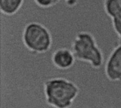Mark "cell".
<instances>
[{
	"mask_svg": "<svg viewBox=\"0 0 121 108\" xmlns=\"http://www.w3.org/2000/svg\"><path fill=\"white\" fill-rule=\"evenodd\" d=\"M79 92L73 83L64 79H54L45 83V95L48 104L57 108H68Z\"/></svg>",
	"mask_w": 121,
	"mask_h": 108,
	"instance_id": "cell-1",
	"label": "cell"
},
{
	"mask_svg": "<svg viewBox=\"0 0 121 108\" xmlns=\"http://www.w3.org/2000/svg\"><path fill=\"white\" fill-rule=\"evenodd\" d=\"M105 9L112 18L113 28L120 37L121 44V0H106Z\"/></svg>",
	"mask_w": 121,
	"mask_h": 108,
	"instance_id": "cell-5",
	"label": "cell"
},
{
	"mask_svg": "<svg viewBox=\"0 0 121 108\" xmlns=\"http://www.w3.org/2000/svg\"><path fill=\"white\" fill-rule=\"evenodd\" d=\"M106 74L113 81L121 79V44L111 53L106 62Z\"/></svg>",
	"mask_w": 121,
	"mask_h": 108,
	"instance_id": "cell-4",
	"label": "cell"
},
{
	"mask_svg": "<svg viewBox=\"0 0 121 108\" xmlns=\"http://www.w3.org/2000/svg\"><path fill=\"white\" fill-rule=\"evenodd\" d=\"M23 40L28 49L37 52H46L52 45L50 31L43 25L37 22H31L25 27Z\"/></svg>",
	"mask_w": 121,
	"mask_h": 108,
	"instance_id": "cell-3",
	"label": "cell"
},
{
	"mask_svg": "<svg viewBox=\"0 0 121 108\" xmlns=\"http://www.w3.org/2000/svg\"><path fill=\"white\" fill-rule=\"evenodd\" d=\"M52 61L57 67L60 69H67L74 64L75 57L70 50L62 48L54 52Z\"/></svg>",
	"mask_w": 121,
	"mask_h": 108,
	"instance_id": "cell-6",
	"label": "cell"
},
{
	"mask_svg": "<svg viewBox=\"0 0 121 108\" xmlns=\"http://www.w3.org/2000/svg\"><path fill=\"white\" fill-rule=\"evenodd\" d=\"M72 52L75 59L90 62L99 68L104 63V56L94 37L88 32L79 33L73 40Z\"/></svg>",
	"mask_w": 121,
	"mask_h": 108,
	"instance_id": "cell-2",
	"label": "cell"
},
{
	"mask_svg": "<svg viewBox=\"0 0 121 108\" xmlns=\"http://www.w3.org/2000/svg\"><path fill=\"white\" fill-rule=\"evenodd\" d=\"M60 0H35V1L42 7H48L57 3Z\"/></svg>",
	"mask_w": 121,
	"mask_h": 108,
	"instance_id": "cell-8",
	"label": "cell"
},
{
	"mask_svg": "<svg viewBox=\"0 0 121 108\" xmlns=\"http://www.w3.org/2000/svg\"><path fill=\"white\" fill-rule=\"evenodd\" d=\"M24 0H0L1 12L6 15L16 13L21 7Z\"/></svg>",
	"mask_w": 121,
	"mask_h": 108,
	"instance_id": "cell-7",
	"label": "cell"
}]
</instances>
